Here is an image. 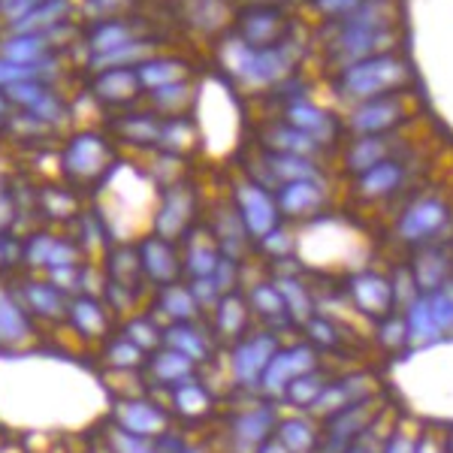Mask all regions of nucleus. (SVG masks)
I'll use <instances>...</instances> for the list:
<instances>
[{"label": "nucleus", "mask_w": 453, "mask_h": 453, "mask_svg": "<svg viewBox=\"0 0 453 453\" xmlns=\"http://www.w3.org/2000/svg\"><path fill=\"white\" fill-rule=\"evenodd\" d=\"M354 303L366 314H387L393 305V284L378 275H357L350 284Z\"/></svg>", "instance_id": "f257e3e1"}, {"label": "nucleus", "mask_w": 453, "mask_h": 453, "mask_svg": "<svg viewBox=\"0 0 453 453\" xmlns=\"http://www.w3.org/2000/svg\"><path fill=\"white\" fill-rule=\"evenodd\" d=\"M405 326H408V342L411 345H433V342L441 335L438 330L435 318H433V309H429V299H414L411 305H408V314H405Z\"/></svg>", "instance_id": "f03ea898"}, {"label": "nucleus", "mask_w": 453, "mask_h": 453, "mask_svg": "<svg viewBox=\"0 0 453 453\" xmlns=\"http://www.w3.org/2000/svg\"><path fill=\"white\" fill-rule=\"evenodd\" d=\"M441 221H444L441 206H435V203H420V206L405 218V224H402V236H405V239H423L426 233L438 230V224H441Z\"/></svg>", "instance_id": "7ed1b4c3"}, {"label": "nucleus", "mask_w": 453, "mask_h": 453, "mask_svg": "<svg viewBox=\"0 0 453 453\" xmlns=\"http://www.w3.org/2000/svg\"><path fill=\"white\" fill-rule=\"evenodd\" d=\"M429 299V309H433V318L438 324V330H450L453 326V281L441 284L438 290H433V294L426 296Z\"/></svg>", "instance_id": "20e7f679"}, {"label": "nucleus", "mask_w": 453, "mask_h": 453, "mask_svg": "<svg viewBox=\"0 0 453 453\" xmlns=\"http://www.w3.org/2000/svg\"><path fill=\"white\" fill-rule=\"evenodd\" d=\"M284 441H288L290 450L303 453V450H309L311 433L305 429V423H288V426H284Z\"/></svg>", "instance_id": "39448f33"}, {"label": "nucleus", "mask_w": 453, "mask_h": 453, "mask_svg": "<svg viewBox=\"0 0 453 453\" xmlns=\"http://www.w3.org/2000/svg\"><path fill=\"white\" fill-rule=\"evenodd\" d=\"M318 393H324V387L318 384V378H299L294 381V399L296 402H314Z\"/></svg>", "instance_id": "423d86ee"}, {"label": "nucleus", "mask_w": 453, "mask_h": 453, "mask_svg": "<svg viewBox=\"0 0 453 453\" xmlns=\"http://www.w3.org/2000/svg\"><path fill=\"white\" fill-rule=\"evenodd\" d=\"M384 345H390V348H396V345H405L408 342V326H405V320H390V324H384Z\"/></svg>", "instance_id": "0eeeda50"}, {"label": "nucleus", "mask_w": 453, "mask_h": 453, "mask_svg": "<svg viewBox=\"0 0 453 453\" xmlns=\"http://www.w3.org/2000/svg\"><path fill=\"white\" fill-rule=\"evenodd\" d=\"M384 453H418V448H414V441L408 435H396L390 444H387Z\"/></svg>", "instance_id": "6e6552de"}, {"label": "nucleus", "mask_w": 453, "mask_h": 453, "mask_svg": "<svg viewBox=\"0 0 453 453\" xmlns=\"http://www.w3.org/2000/svg\"><path fill=\"white\" fill-rule=\"evenodd\" d=\"M314 333H318V339L326 342V345H333V342H335V335H333V330L326 324H311V335Z\"/></svg>", "instance_id": "1a4fd4ad"}, {"label": "nucleus", "mask_w": 453, "mask_h": 453, "mask_svg": "<svg viewBox=\"0 0 453 453\" xmlns=\"http://www.w3.org/2000/svg\"><path fill=\"white\" fill-rule=\"evenodd\" d=\"M418 453H441V450H438L433 441H423L420 448H418Z\"/></svg>", "instance_id": "9d476101"}, {"label": "nucleus", "mask_w": 453, "mask_h": 453, "mask_svg": "<svg viewBox=\"0 0 453 453\" xmlns=\"http://www.w3.org/2000/svg\"><path fill=\"white\" fill-rule=\"evenodd\" d=\"M350 453H369V450H350Z\"/></svg>", "instance_id": "9b49d317"}]
</instances>
